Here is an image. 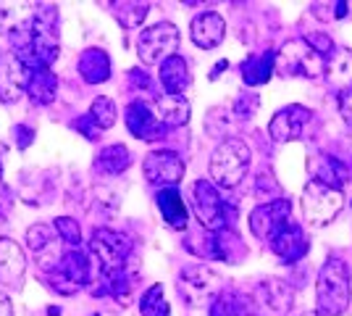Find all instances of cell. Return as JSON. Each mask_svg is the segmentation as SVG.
Masks as SVG:
<instances>
[{"mask_svg":"<svg viewBox=\"0 0 352 316\" xmlns=\"http://www.w3.org/2000/svg\"><path fill=\"white\" fill-rule=\"evenodd\" d=\"M252 153L250 145L239 137L223 140L210 156V182L219 190H234L248 177Z\"/></svg>","mask_w":352,"mask_h":316,"instance_id":"2","label":"cell"},{"mask_svg":"<svg viewBox=\"0 0 352 316\" xmlns=\"http://www.w3.org/2000/svg\"><path fill=\"white\" fill-rule=\"evenodd\" d=\"M142 171H145V180L150 185H158L161 190L163 187H176L184 180V161L174 151H153L147 153Z\"/></svg>","mask_w":352,"mask_h":316,"instance_id":"11","label":"cell"},{"mask_svg":"<svg viewBox=\"0 0 352 316\" xmlns=\"http://www.w3.org/2000/svg\"><path fill=\"white\" fill-rule=\"evenodd\" d=\"M242 298L232 293V290H221L219 295L213 298V306H210V314L208 316H242L245 306H242Z\"/></svg>","mask_w":352,"mask_h":316,"instance_id":"32","label":"cell"},{"mask_svg":"<svg viewBox=\"0 0 352 316\" xmlns=\"http://www.w3.org/2000/svg\"><path fill=\"white\" fill-rule=\"evenodd\" d=\"M95 316H100V314H95Z\"/></svg>","mask_w":352,"mask_h":316,"instance_id":"42","label":"cell"},{"mask_svg":"<svg viewBox=\"0 0 352 316\" xmlns=\"http://www.w3.org/2000/svg\"><path fill=\"white\" fill-rule=\"evenodd\" d=\"M30 30L32 61L27 66H53L58 59L60 37H58V8H43L27 21Z\"/></svg>","mask_w":352,"mask_h":316,"instance_id":"3","label":"cell"},{"mask_svg":"<svg viewBox=\"0 0 352 316\" xmlns=\"http://www.w3.org/2000/svg\"><path fill=\"white\" fill-rule=\"evenodd\" d=\"M79 74L87 85H103L111 79V56L103 48H87L79 56Z\"/></svg>","mask_w":352,"mask_h":316,"instance_id":"22","label":"cell"},{"mask_svg":"<svg viewBox=\"0 0 352 316\" xmlns=\"http://www.w3.org/2000/svg\"><path fill=\"white\" fill-rule=\"evenodd\" d=\"M58 92V76L53 74L50 66H30V82H27V95L32 103L50 105Z\"/></svg>","mask_w":352,"mask_h":316,"instance_id":"21","label":"cell"},{"mask_svg":"<svg viewBox=\"0 0 352 316\" xmlns=\"http://www.w3.org/2000/svg\"><path fill=\"white\" fill-rule=\"evenodd\" d=\"M53 227L58 229L60 240L69 242L72 248H79V242H82V232H79V224H76L74 219H69V216H58V219L53 222Z\"/></svg>","mask_w":352,"mask_h":316,"instance_id":"33","label":"cell"},{"mask_svg":"<svg viewBox=\"0 0 352 316\" xmlns=\"http://www.w3.org/2000/svg\"><path fill=\"white\" fill-rule=\"evenodd\" d=\"M342 206H344V196L334 185L310 180L302 190V213L310 227H326L329 222H334Z\"/></svg>","mask_w":352,"mask_h":316,"instance_id":"5","label":"cell"},{"mask_svg":"<svg viewBox=\"0 0 352 316\" xmlns=\"http://www.w3.org/2000/svg\"><path fill=\"white\" fill-rule=\"evenodd\" d=\"M195 211L200 224L206 227L208 232H221L229 224V206L221 198L219 187L210 180H197L195 182Z\"/></svg>","mask_w":352,"mask_h":316,"instance_id":"8","label":"cell"},{"mask_svg":"<svg viewBox=\"0 0 352 316\" xmlns=\"http://www.w3.org/2000/svg\"><path fill=\"white\" fill-rule=\"evenodd\" d=\"M140 314L142 316H171V308H168V301H166L163 285L147 287L145 295L140 298Z\"/></svg>","mask_w":352,"mask_h":316,"instance_id":"31","label":"cell"},{"mask_svg":"<svg viewBox=\"0 0 352 316\" xmlns=\"http://www.w3.org/2000/svg\"><path fill=\"white\" fill-rule=\"evenodd\" d=\"M89 119L95 121V127L105 132V129H111L118 119V111H116V103L108 98V95H98L92 105H89Z\"/></svg>","mask_w":352,"mask_h":316,"instance_id":"30","label":"cell"},{"mask_svg":"<svg viewBox=\"0 0 352 316\" xmlns=\"http://www.w3.org/2000/svg\"><path fill=\"white\" fill-rule=\"evenodd\" d=\"M326 76L342 95L352 92V50H337L326 63Z\"/></svg>","mask_w":352,"mask_h":316,"instance_id":"27","label":"cell"},{"mask_svg":"<svg viewBox=\"0 0 352 316\" xmlns=\"http://www.w3.org/2000/svg\"><path fill=\"white\" fill-rule=\"evenodd\" d=\"M242 72V82L248 87H258V85H265L271 74L276 72V53L274 50H265V53H255V56H248L239 66Z\"/></svg>","mask_w":352,"mask_h":316,"instance_id":"23","label":"cell"},{"mask_svg":"<svg viewBox=\"0 0 352 316\" xmlns=\"http://www.w3.org/2000/svg\"><path fill=\"white\" fill-rule=\"evenodd\" d=\"M124 119H126L129 132L140 140H161L163 132H166V127L158 121L153 105L145 103V101H132L124 111Z\"/></svg>","mask_w":352,"mask_h":316,"instance_id":"15","label":"cell"},{"mask_svg":"<svg viewBox=\"0 0 352 316\" xmlns=\"http://www.w3.org/2000/svg\"><path fill=\"white\" fill-rule=\"evenodd\" d=\"M155 203L161 209L163 222L171 227V229H187L190 216H187V206H184V200H182L176 187H163V190H158Z\"/></svg>","mask_w":352,"mask_h":316,"instance_id":"25","label":"cell"},{"mask_svg":"<svg viewBox=\"0 0 352 316\" xmlns=\"http://www.w3.org/2000/svg\"><path fill=\"white\" fill-rule=\"evenodd\" d=\"M89 269H92L89 258L79 248H72L69 253H63V261H60V266L56 271H60L74 287H82L89 282Z\"/></svg>","mask_w":352,"mask_h":316,"instance_id":"28","label":"cell"},{"mask_svg":"<svg viewBox=\"0 0 352 316\" xmlns=\"http://www.w3.org/2000/svg\"><path fill=\"white\" fill-rule=\"evenodd\" d=\"M147 11H150V3H134V0H121V3H111V14L116 19L124 30H134L145 21Z\"/></svg>","mask_w":352,"mask_h":316,"instance_id":"29","label":"cell"},{"mask_svg":"<svg viewBox=\"0 0 352 316\" xmlns=\"http://www.w3.org/2000/svg\"><path fill=\"white\" fill-rule=\"evenodd\" d=\"M27 271V256L11 238H0V285L16 287Z\"/></svg>","mask_w":352,"mask_h":316,"instance_id":"18","label":"cell"},{"mask_svg":"<svg viewBox=\"0 0 352 316\" xmlns=\"http://www.w3.org/2000/svg\"><path fill=\"white\" fill-rule=\"evenodd\" d=\"M30 82V66L14 50H0V103H16Z\"/></svg>","mask_w":352,"mask_h":316,"instance_id":"10","label":"cell"},{"mask_svg":"<svg viewBox=\"0 0 352 316\" xmlns=\"http://www.w3.org/2000/svg\"><path fill=\"white\" fill-rule=\"evenodd\" d=\"M305 316H323L321 311H313V314H305Z\"/></svg>","mask_w":352,"mask_h":316,"instance_id":"41","label":"cell"},{"mask_svg":"<svg viewBox=\"0 0 352 316\" xmlns=\"http://www.w3.org/2000/svg\"><path fill=\"white\" fill-rule=\"evenodd\" d=\"M153 111H155V116L161 121L163 127L168 129V127H184L187 121H190V101L184 98V95H158L155 101H153Z\"/></svg>","mask_w":352,"mask_h":316,"instance_id":"19","label":"cell"},{"mask_svg":"<svg viewBox=\"0 0 352 316\" xmlns=\"http://www.w3.org/2000/svg\"><path fill=\"white\" fill-rule=\"evenodd\" d=\"M208 256L223 261V264H239L242 258L248 256V248L242 238L236 235L234 229H221V232H210L208 238Z\"/></svg>","mask_w":352,"mask_h":316,"instance_id":"17","label":"cell"},{"mask_svg":"<svg viewBox=\"0 0 352 316\" xmlns=\"http://www.w3.org/2000/svg\"><path fill=\"white\" fill-rule=\"evenodd\" d=\"M0 316H14V306L6 293H0Z\"/></svg>","mask_w":352,"mask_h":316,"instance_id":"38","label":"cell"},{"mask_svg":"<svg viewBox=\"0 0 352 316\" xmlns=\"http://www.w3.org/2000/svg\"><path fill=\"white\" fill-rule=\"evenodd\" d=\"M158 79H161L166 95H182V92L190 87V82H192L187 61L182 59L179 53L171 56L168 61H163L161 72H158Z\"/></svg>","mask_w":352,"mask_h":316,"instance_id":"24","label":"cell"},{"mask_svg":"<svg viewBox=\"0 0 352 316\" xmlns=\"http://www.w3.org/2000/svg\"><path fill=\"white\" fill-rule=\"evenodd\" d=\"M339 108H342V116L352 124V92H344V95L339 98Z\"/></svg>","mask_w":352,"mask_h":316,"instance_id":"37","label":"cell"},{"mask_svg":"<svg viewBox=\"0 0 352 316\" xmlns=\"http://www.w3.org/2000/svg\"><path fill=\"white\" fill-rule=\"evenodd\" d=\"M219 274L210 266L192 264V266H184L179 274V293L190 303H200L210 295H219Z\"/></svg>","mask_w":352,"mask_h":316,"instance_id":"12","label":"cell"},{"mask_svg":"<svg viewBox=\"0 0 352 316\" xmlns=\"http://www.w3.org/2000/svg\"><path fill=\"white\" fill-rule=\"evenodd\" d=\"M8 156V145L6 143H0V180H3V158Z\"/></svg>","mask_w":352,"mask_h":316,"instance_id":"39","label":"cell"},{"mask_svg":"<svg viewBox=\"0 0 352 316\" xmlns=\"http://www.w3.org/2000/svg\"><path fill=\"white\" fill-rule=\"evenodd\" d=\"M252 306L261 316H287L292 306V290L281 280H263L252 293Z\"/></svg>","mask_w":352,"mask_h":316,"instance_id":"13","label":"cell"},{"mask_svg":"<svg viewBox=\"0 0 352 316\" xmlns=\"http://www.w3.org/2000/svg\"><path fill=\"white\" fill-rule=\"evenodd\" d=\"M176 48H179V30L171 21H158L142 30L137 37V56L145 66L168 61L171 56H176Z\"/></svg>","mask_w":352,"mask_h":316,"instance_id":"7","label":"cell"},{"mask_svg":"<svg viewBox=\"0 0 352 316\" xmlns=\"http://www.w3.org/2000/svg\"><path fill=\"white\" fill-rule=\"evenodd\" d=\"M310 119V111L305 105H287L276 111V116L268 124V135L274 143H292L297 137H302V129Z\"/></svg>","mask_w":352,"mask_h":316,"instance_id":"14","label":"cell"},{"mask_svg":"<svg viewBox=\"0 0 352 316\" xmlns=\"http://www.w3.org/2000/svg\"><path fill=\"white\" fill-rule=\"evenodd\" d=\"M271 251L284 261V264H294L308 253V240L302 235V227L289 224L284 232H279L274 240H271Z\"/></svg>","mask_w":352,"mask_h":316,"instance_id":"20","label":"cell"},{"mask_svg":"<svg viewBox=\"0 0 352 316\" xmlns=\"http://www.w3.org/2000/svg\"><path fill=\"white\" fill-rule=\"evenodd\" d=\"M223 69H226V61H221L219 66L213 69V74H210V79H216V76H219V72H223Z\"/></svg>","mask_w":352,"mask_h":316,"instance_id":"40","label":"cell"},{"mask_svg":"<svg viewBox=\"0 0 352 316\" xmlns=\"http://www.w3.org/2000/svg\"><path fill=\"white\" fill-rule=\"evenodd\" d=\"M132 164V153L126 145H108L103 151L98 153V158H95V171H100L105 177H118V174H124L126 169Z\"/></svg>","mask_w":352,"mask_h":316,"instance_id":"26","label":"cell"},{"mask_svg":"<svg viewBox=\"0 0 352 316\" xmlns=\"http://www.w3.org/2000/svg\"><path fill=\"white\" fill-rule=\"evenodd\" d=\"M14 132L19 135V148L32 145V140H34V129H32V127H27V124H16Z\"/></svg>","mask_w":352,"mask_h":316,"instance_id":"36","label":"cell"},{"mask_svg":"<svg viewBox=\"0 0 352 316\" xmlns=\"http://www.w3.org/2000/svg\"><path fill=\"white\" fill-rule=\"evenodd\" d=\"M276 69L281 76H305V79H318L326 72V59L308 40H289L276 53Z\"/></svg>","mask_w":352,"mask_h":316,"instance_id":"6","label":"cell"},{"mask_svg":"<svg viewBox=\"0 0 352 316\" xmlns=\"http://www.w3.org/2000/svg\"><path fill=\"white\" fill-rule=\"evenodd\" d=\"M89 256L98 264L100 274H113V271L124 269L132 258V240L108 227H98L89 238Z\"/></svg>","mask_w":352,"mask_h":316,"instance_id":"4","label":"cell"},{"mask_svg":"<svg viewBox=\"0 0 352 316\" xmlns=\"http://www.w3.org/2000/svg\"><path fill=\"white\" fill-rule=\"evenodd\" d=\"M316 301L323 316H342L350 308V269L342 258H326V264L318 271V282H316Z\"/></svg>","mask_w":352,"mask_h":316,"instance_id":"1","label":"cell"},{"mask_svg":"<svg viewBox=\"0 0 352 316\" xmlns=\"http://www.w3.org/2000/svg\"><path fill=\"white\" fill-rule=\"evenodd\" d=\"M74 129H76V132H82L87 140H100V129L95 127V121L89 119V114H87V116H82V119L74 121Z\"/></svg>","mask_w":352,"mask_h":316,"instance_id":"35","label":"cell"},{"mask_svg":"<svg viewBox=\"0 0 352 316\" xmlns=\"http://www.w3.org/2000/svg\"><path fill=\"white\" fill-rule=\"evenodd\" d=\"M292 203L287 198L271 200V203H261L258 209L250 213V229L258 240H274L279 232H284L292 224Z\"/></svg>","mask_w":352,"mask_h":316,"instance_id":"9","label":"cell"},{"mask_svg":"<svg viewBox=\"0 0 352 316\" xmlns=\"http://www.w3.org/2000/svg\"><path fill=\"white\" fill-rule=\"evenodd\" d=\"M258 105H261L258 95H239L234 101V114L239 119H252L255 111H258Z\"/></svg>","mask_w":352,"mask_h":316,"instance_id":"34","label":"cell"},{"mask_svg":"<svg viewBox=\"0 0 352 316\" xmlns=\"http://www.w3.org/2000/svg\"><path fill=\"white\" fill-rule=\"evenodd\" d=\"M190 34H192V43L203 50H213L223 43L226 37V21L223 16L216 14V11H203L192 19L190 24Z\"/></svg>","mask_w":352,"mask_h":316,"instance_id":"16","label":"cell"}]
</instances>
